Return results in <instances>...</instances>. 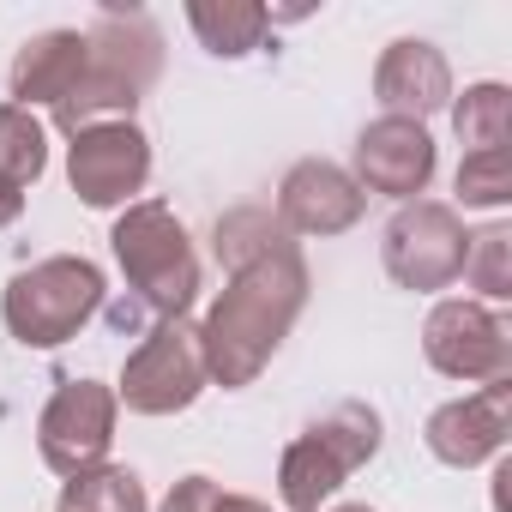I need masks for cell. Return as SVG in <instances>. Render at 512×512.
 <instances>
[{"label": "cell", "instance_id": "obj_6", "mask_svg": "<svg viewBox=\"0 0 512 512\" xmlns=\"http://www.w3.org/2000/svg\"><path fill=\"white\" fill-rule=\"evenodd\" d=\"M464 247H470V229L452 205L440 199H410L398 205V217L386 223V241H380V260H386V278L398 290H416V296H434V290H452L464 278Z\"/></svg>", "mask_w": 512, "mask_h": 512}, {"label": "cell", "instance_id": "obj_17", "mask_svg": "<svg viewBox=\"0 0 512 512\" xmlns=\"http://www.w3.org/2000/svg\"><path fill=\"white\" fill-rule=\"evenodd\" d=\"M284 247H302V241H296V235L278 223V211H266V205H235V211H223L217 229H211V253H217V266H229V272L266 260V253H284Z\"/></svg>", "mask_w": 512, "mask_h": 512}, {"label": "cell", "instance_id": "obj_10", "mask_svg": "<svg viewBox=\"0 0 512 512\" xmlns=\"http://www.w3.org/2000/svg\"><path fill=\"white\" fill-rule=\"evenodd\" d=\"M115 416H121L115 386H103V380H61V392L37 416V452H43V464L61 470V476L109 464Z\"/></svg>", "mask_w": 512, "mask_h": 512}, {"label": "cell", "instance_id": "obj_19", "mask_svg": "<svg viewBox=\"0 0 512 512\" xmlns=\"http://www.w3.org/2000/svg\"><path fill=\"white\" fill-rule=\"evenodd\" d=\"M452 127H458V145L464 151H506V133H512V91L506 85H470L458 103H452Z\"/></svg>", "mask_w": 512, "mask_h": 512}, {"label": "cell", "instance_id": "obj_21", "mask_svg": "<svg viewBox=\"0 0 512 512\" xmlns=\"http://www.w3.org/2000/svg\"><path fill=\"white\" fill-rule=\"evenodd\" d=\"M464 284L482 290L488 302L512 296V229L506 223H488V229L470 235V247H464Z\"/></svg>", "mask_w": 512, "mask_h": 512}, {"label": "cell", "instance_id": "obj_4", "mask_svg": "<svg viewBox=\"0 0 512 512\" xmlns=\"http://www.w3.org/2000/svg\"><path fill=\"white\" fill-rule=\"evenodd\" d=\"M103 308V266L85 253H49V260L13 272L0 296V320L25 350H61L79 338Z\"/></svg>", "mask_w": 512, "mask_h": 512}, {"label": "cell", "instance_id": "obj_22", "mask_svg": "<svg viewBox=\"0 0 512 512\" xmlns=\"http://www.w3.org/2000/svg\"><path fill=\"white\" fill-rule=\"evenodd\" d=\"M458 199H464V211H500L512 199L506 151H464V163H458Z\"/></svg>", "mask_w": 512, "mask_h": 512}, {"label": "cell", "instance_id": "obj_12", "mask_svg": "<svg viewBox=\"0 0 512 512\" xmlns=\"http://www.w3.org/2000/svg\"><path fill=\"white\" fill-rule=\"evenodd\" d=\"M506 434H512V380H494V386H482L470 398L440 404L428 416V428H422L428 452L440 464H452V470H476V464L500 458Z\"/></svg>", "mask_w": 512, "mask_h": 512}, {"label": "cell", "instance_id": "obj_1", "mask_svg": "<svg viewBox=\"0 0 512 512\" xmlns=\"http://www.w3.org/2000/svg\"><path fill=\"white\" fill-rule=\"evenodd\" d=\"M308 260L302 247L266 253L241 272H229L223 296L211 302L205 326H199V350H205V374L223 392H241L266 374V362L278 356V344L290 338V326L308 308Z\"/></svg>", "mask_w": 512, "mask_h": 512}, {"label": "cell", "instance_id": "obj_2", "mask_svg": "<svg viewBox=\"0 0 512 512\" xmlns=\"http://www.w3.org/2000/svg\"><path fill=\"white\" fill-rule=\"evenodd\" d=\"M163 73V37L145 13L103 7L85 31V73L79 85L55 103V127L73 139L91 121H133L139 97Z\"/></svg>", "mask_w": 512, "mask_h": 512}, {"label": "cell", "instance_id": "obj_5", "mask_svg": "<svg viewBox=\"0 0 512 512\" xmlns=\"http://www.w3.org/2000/svg\"><path fill=\"white\" fill-rule=\"evenodd\" d=\"M380 410L374 404H338L326 422H314L308 434H296L284 446V464H278V494H284V512H320L350 470H362L374 452H380Z\"/></svg>", "mask_w": 512, "mask_h": 512}, {"label": "cell", "instance_id": "obj_3", "mask_svg": "<svg viewBox=\"0 0 512 512\" xmlns=\"http://www.w3.org/2000/svg\"><path fill=\"white\" fill-rule=\"evenodd\" d=\"M109 247L121 260V278L133 284V302H145L157 320H187V308L199 302V253L187 223L163 199H133L115 217Z\"/></svg>", "mask_w": 512, "mask_h": 512}, {"label": "cell", "instance_id": "obj_23", "mask_svg": "<svg viewBox=\"0 0 512 512\" xmlns=\"http://www.w3.org/2000/svg\"><path fill=\"white\" fill-rule=\"evenodd\" d=\"M217 494H223V488H217L211 476H181V482L163 494V506H157V512H211V506H217Z\"/></svg>", "mask_w": 512, "mask_h": 512}, {"label": "cell", "instance_id": "obj_24", "mask_svg": "<svg viewBox=\"0 0 512 512\" xmlns=\"http://www.w3.org/2000/svg\"><path fill=\"white\" fill-rule=\"evenodd\" d=\"M19 217H25V187L0 175V229H13Z\"/></svg>", "mask_w": 512, "mask_h": 512}, {"label": "cell", "instance_id": "obj_16", "mask_svg": "<svg viewBox=\"0 0 512 512\" xmlns=\"http://www.w3.org/2000/svg\"><path fill=\"white\" fill-rule=\"evenodd\" d=\"M187 25L217 61H241L272 31V13L253 7V0H187Z\"/></svg>", "mask_w": 512, "mask_h": 512}, {"label": "cell", "instance_id": "obj_14", "mask_svg": "<svg viewBox=\"0 0 512 512\" xmlns=\"http://www.w3.org/2000/svg\"><path fill=\"white\" fill-rule=\"evenodd\" d=\"M374 97H380L386 115H404V121L428 127V115L452 109V67H446V55L434 43L398 37L374 67Z\"/></svg>", "mask_w": 512, "mask_h": 512}, {"label": "cell", "instance_id": "obj_11", "mask_svg": "<svg viewBox=\"0 0 512 512\" xmlns=\"http://www.w3.org/2000/svg\"><path fill=\"white\" fill-rule=\"evenodd\" d=\"M434 169H440V151H434V139H428L422 121L380 115L356 139V187L362 193H386V199L410 205L416 193H428Z\"/></svg>", "mask_w": 512, "mask_h": 512}, {"label": "cell", "instance_id": "obj_13", "mask_svg": "<svg viewBox=\"0 0 512 512\" xmlns=\"http://www.w3.org/2000/svg\"><path fill=\"white\" fill-rule=\"evenodd\" d=\"M362 205H368V193L356 187V175L326 157L290 163V175L278 187V223L290 235H344L362 223Z\"/></svg>", "mask_w": 512, "mask_h": 512}, {"label": "cell", "instance_id": "obj_26", "mask_svg": "<svg viewBox=\"0 0 512 512\" xmlns=\"http://www.w3.org/2000/svg\"><path fill=\"white\" fill-rule=\"evenodd\" d=\"M332 512H374V506H332Z\"/></svg>", "mask_w": 512, "mask_h": 512}, {"label": "cell", "instance_id": "obj_18", "mask_svg": "<svg viewBox=\"0 0 512 512\" xmlns=\"http://www.w3.org/2000/svg\"><path fill=\"white\" fill-rule=\"evenodd\" d=\"M61 512H151V500L127 464H91V470L67 476Z\"/></svg>", "mask_w": 512, "mask_h": 512}, {"label": "cell", "instance_id": "obj_8", "mask_svg": "<svg viewBox=\"0 0 512 512\" xmlns=\"http://www.w3.org/2000/svg\"><path fill=\"white\" fill-rule=\"evenodd\" d=\"M422 356L446 380L494 386V380H512V326L494 308L470 302V296H446V302L428 308Z\"/></svg>", "mask_w": 512, "mask_h": 512}, {"label": "cell", "instance_id": "obj_9", "mask_svg": "<svg viewBox=\"0 0 512 512\" xmlns=\"http://www.w3.org/2000/svg\"><path fill=\"white\" fill-rule=\"evenodd\" d=\"M67 181L91 211H127L151 181V139L139 121H91L67 145Z\"/></svg>", "mask_w": 512, "mask_h": 512}, {"label": "cell", "instance_id": "obj_7", "mask_svg": "<svg viewBox=\"0 0 512 512\" xmlns=\"http://www.w3.org/2000/svg\"><path fill=\"white\" fill-rule=\"evenodd\" d=\"M205 350H199V326L187 320H157L139 350L127 356L121 368V386H115V404H127L133 416H175V410H193L199 392H205Z\"/></svg>", "mask_w": 512, "mask_h": 512}, {"label": "cell", "instance_id": "obj_25", "mask_svg": "<svg viewBox=\"0 0 512 512\" xmlns=\"http://www.w3.org/2000/svg\"><path fill=\"white\" fill-rule=\"evenodd\" d=\"M211 512H272V506H266V500H253V494H217Z\"/></svg>", "mask_w": 512, "mask_h": 512}, {"label": "cell", "instance_id": "obj_15", "mask_svg": "<svg viewBox=\"0 0 512 512\" xmlns=\"http://www.w3.org/2000/svg\"><path fill=\"white\" fill-rule=\"evenodd\" d=\"M79 73H85V31H37L13 55L7 85H13V103L37 115V109H55L79 85Z\"/></svg>", "mask_w": 512, "mask_h": 512}, {"label": "cell", "instance_id": "obj_20", "mask_svg": "<svg viewBox=\"0 0 512 512\" xmlns=\"http://www.w3.org/2000/svg\"><path fill=\"white\" fill-rule=\"evenodd\" d=\"M43 169H49V133H43V121L31 109H19V103H0V175L31 187Z\"/></svg>", "mask_w": 512, "mask_h": 512}]
</instances>
